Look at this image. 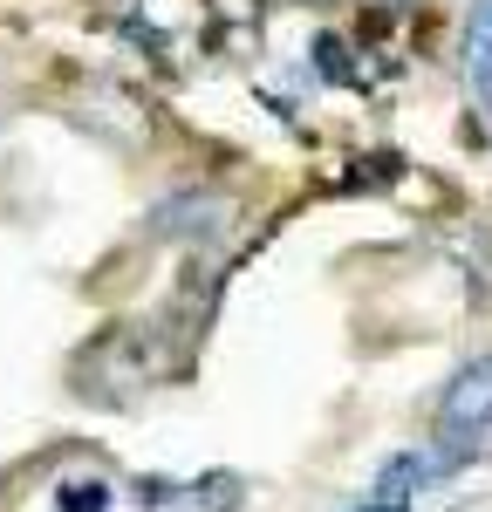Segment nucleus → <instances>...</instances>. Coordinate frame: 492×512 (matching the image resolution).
I'll use <instances>...</instances> for the list:
<instances>
[{
    "mask_svg": "<svg viewBox=\"0 0 492 512\" xmlns=\"http://www.w3.org/2000/svg\"><path fill=\"white\" fill-rule=\"evenodd\" d=\"M226 226H233V205L219 192H178L151 212V233H164V239H212Z\"/></svg>",
    "mask_w": 492,
    "mask_h": 512,
    "instance_id": "nucleus-2",
    "label": "nucleus"
},
{
    "mask_svg": "<svg viewBox=\"0 0 492 512\" xmlns=\"http://www.w3.org/2000/svg\"><path fill=\"white\" fill-rule=\"evenodd\" d=\"M486 117H492V96H486Z\"/></svg>",
    "mask_w": 492,
    "mask_h": 512,
    "instance_id": "nucleus-6",
    "label": "nucleus"
},
{
    "mask_svg": "<svg viewBox=\"0 0 492 512\" xmlns=\"http://www.w3.org/2000/svg\"><path fill=\"white\" fill-rule=\"evenodd\" d=\"M390 7H397V0H390Z\"/></svg>",
    "mask_w": 492,
    "mask_h": 512,
    "instance_id": "nucleus-7",
    "label": "nucleus"
},
{
    "mask_svg": "<svg viewBox=\"0 0 492 512\" xmlns=\"http://www.w3.org/2000/svg\"><path fill=\"white\" fill-rule=\"evenodd\" d=\"M465 82H472L479 103L492 96V0H479L472 21H465Z\"/></svg>",
    "mask_w": 492,
    "mask_h": 512,
    "instance_id": "nucleus-3",
    "label": "nucleus"
},
{
    "mask_svg": "<svg viewBox=\"0 0 492 512\" xmlns=\"http://www.w3.org/2000/svg\"><path fill=\"white\" fill-rule=\"evenodd\" d=\"M240 506V478H199V485H178L171 499H151V512H233Z\"/></svg>",
    "mask_w": 492,
    "mask_h": 512,
    "instance_id": "nucleus-4",
    "label": "nucleus"
},
{
    "mask_svg": "<svg viewBox=\"0 0 492 512\" xmlns=\"http://www.w3.org/2000/svg\"><path fill=\"white\" fill-rule=\"evenodd\" d=\"M356 512H404V506H376V499H363V506H356Z\"/></svg>",
    "mask_w": 492,
    "mask_h": 512,
    "instance_id": "nucleus-5",
    "label": "nucleus"
},
{
    "mask_svg": "<svg viewBox=\"0 0 492 512\" xmlns=\"http://www.w3.org/2000/svg\"><path fill=\"white\" fill-rule=\"evenodd\" d=\"M431 451L445 465H472V458H492V355H472L458 376L438 396V437Z\"/></svg>",
    "mask_w": 492,
    "mask_h": 512,
    "instance_id": "nucleus-1",
    "label": "nucleus"
}]
</instances>
